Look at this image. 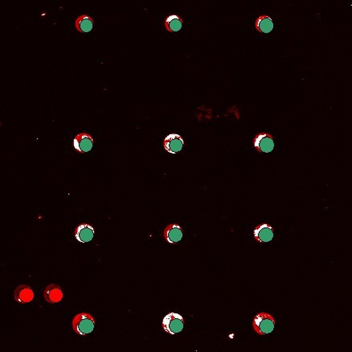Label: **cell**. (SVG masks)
<instances>
[{
  "mask_svg": "<svg viewBox=\"0 0 352 352\" xmlns=\"http://www.w3.org/2000/svg\"><path fill=\"white\" fill-rule=\"evenodd\" d=\"M95 327V319L88 313H80L72 320V328L77 335L85 336L93 332Z\"/></svg>",
  "mask_w": 352,
  "mask_h": 352,
  "instance_id": "cell-1",
  "label": "cell"
},
{
  "mask_svg": "<svg viewBox=\"0 0 352 352\" xmlns=\"http://www.w3.org/2000/svg\"><path fill=\"white\" fill-rule=\"evenodd\" d=\"M276 321L274 317L268 313L257 314L253 321V329L260 336H266L274 331Z\"/></svg>",
  "mask_w": 352,
  "mask_h": 352,
  "instance_id": "cell-2",
  "label": "cell"
},
{
  "mask_svg": "<svg viewBox=\"0 0 352 352\" xmlns=\"http://www.w3.org/2000/svg\"><path fill=\"white\" fill-rule=\"evenodd\" d=\"M184 319L181 314L171 312L167 314L162 320V328L170 335H175L183 331Z\"/></svg>",
  "mask_w": 352,
  "mask_h": 352,
  "instance_id": "cell-3",
  "label": "cell"
},
{
  "mask_svg": "<svg viewBox=\"0 0 352 352\" xmlns=\"http://www.w3.org/2000/svg\"><path fill=\"white\" fill-rule=\"evenodd\" d=\"M253 145L257 151L270 153L274 149V141L270 134L261 133L254 138Z\"/></svg>",
  "mask_w": 352,
  "mask_h": 352,
  "instance_id": "cell-4",
  "label": "cell"
},
{
  "mask_svg": "<svg viewBox=\"0 0 352 352\" xmlns=\"http://www.w3.org/2000/svg\"><path fill=\"white\" fill-rule=\"evenodd\" d=\"M93 144H94V140L90 135L81 133L76 135L73 140L72 145L76 151L83 154L92 150Z\"/></svg>",
  "mask_w": 352,
  "mask_h": 352,
  "instance_id": "cell-5",
  "label": "cell"
},
{
  "mask_svg": "<svg viewBox=\"0 0 352 352\" xmlns=\"http://www.w3.org/2000/svg\"><path fill=\"white\" fill-rule=\"evenodd\" d=\"M184 141L183 138L177 134H171L165 138L163 146L166 151L170 154H176L181 151L184 147Z\"/></svg>",
  "mask_w": 352,
  "mask_h": 352,
  "instance_id": "cell-6",
  "label": "cell"
},
{
  "mask_svg": "<svg viewBox=\"0 0 352 352\" xmlns=\"http://www.w3.org/2000/svg\"><path fill=\"white\" fill-rule=\"evenodd\" d=\"M274 228L267 224L257 226L253 231L256 240L259 243L270 242L274 238Z\"/></svg>",
  "mask_w": 352,
  "mask_h": 352,
  "instance_id": "cell-7",
  "label": "cell"
},
{
  "mask_svg": "<svg viewBox=\"0 0 352 352\" xmlns=\"http://www.w3.org/2000/svg\"><path fill=\"white\" fill-rule=\"evenodd\" d=\"M164 238L170 244L178 243L183 238L184 230L179 224H173L167 226L164 231Z\"/></svg>",
  "mask_w": 352,
  "mask_h": 352,
  "instance_id": "cell-8",
  "label": "cell"
},
{
  "mask_svg": "<svg viewBox=\"0 0 352 352\" xmlns=\"http://www.w3.org/2000/svg\"><path fill=\"white\" fill-rule=\"evenodd\" d=\"M94 236V228L88 224L79 225L75 230V237L80 243L89 242Z\"/></svg>",
  "mask_w": 352,
  "mask_h": 352,
  "instance_id": "cell-9",
  "label": "cell"
},
{
  "mask_svg": "<svg viewBox=\"0 0 352 352\" xmlns=\"http://www.w3.org/2000/svg\"><path fill=\"white\" fill-rule=\"evenodd\" d=\"M14 297L15 301L19 303H28L33 300L34 292L28 285H21L17 287L14 293Z\"/></svg>",
  "mask_w": 352,
  "mask_h": 352,
  "instance_id": "cell-10",
  "label": "cell"
},
{
  "mask_svg": "<svg viewBox=\"0 0 352 352\" xmlns=\"http://www.w3.org/2000/svg\"><path fill=\"white\" fill-rule=\"evenodd\" d=\"M44 296H45V300L49 303H57V302H61L63 298V292H62L61 287L52 284V285H48V287L45 289Z\"/></svg>",
  "mask_w": 352,
  "mask_h": 352,
  "instance_id": "cell-11",
  "label": "cell"
},
{
  "mask_svg": "<svg viewBox=\"0 0 352 352\" xmlns=\"http://www.w3.org/2000/svg\"><path fill=\"white\" fill-rule=\"evenodd\" d=\"M93 23L94 20L92 17L88 15H81L76 18L75 28L79 32L87 33L93 29Z\"/></svg>",
  "mask_w": 352,
  "mask_h": 352,
  "instance_id": "cell-12",
  "label": "cell"
},
{
  "mask_svg": "<svg viewBox=\"0 0 352 352\" xmlns=\"http://www.w3.org/2000/svg\"><path fill=\"white\" fill-rule=\"evenodd\" d=\"M255 28L260 33H270L274 28L273 19L269 15H261L256 19Z\"/></svg>",
  "mask_w": 352,
  "mask_h": 352,
  "instance_id": "cell-13",
  "label": "cell"
},
{
  "mask_svg": "<svg viewBox=\"0 0 352 352\" xmlns=\"http://www.w3.org/2000/svg\"><path fill=\"white\" fill-rule=\"evenodd\" d=\"M184 20L177 15H171L165 19L164 26L167 31L170 32H179L183 28Z\"/></svg>",
  "mask_w": 352,
  "mask_h": 352,
  "instance_id": "cell-14",
  "label": "cell"
}]
</instances>
